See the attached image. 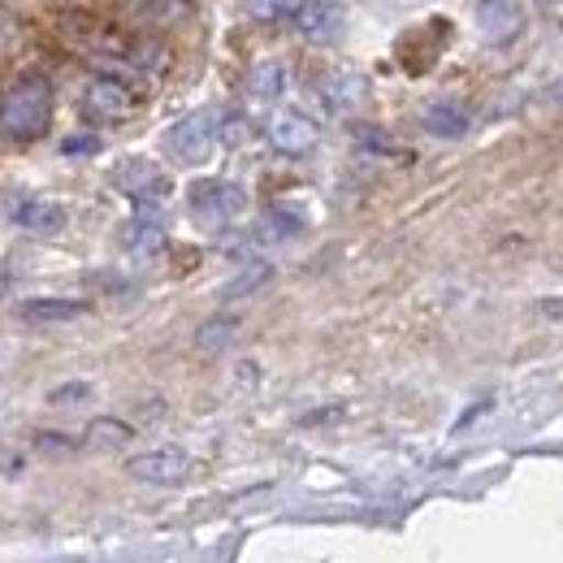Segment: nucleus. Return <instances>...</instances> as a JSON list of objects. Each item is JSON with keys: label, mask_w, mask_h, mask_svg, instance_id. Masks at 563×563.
Instances as JSON below:
<instances>
[{"label": "nucleus", "mask_w": 563, "mask_h": 563, "mask_svg": "<svg viewBox=\"0 0 563 563\" xmlns=\"http://www.w3.org/2000/svg\"><path fill=\"white\" fill-rule=\"evenodd\" d=\"M295 31L312 44H339L347 31V9L339 0H303L295 9Z\"/></svg>", "instance_id": "nucleus-5"}, {"label": "nucleus", "mask_w": 563, "mask_h": 563, "mask_svg": "<svg viewBox=\"0 0 563 563\" xmlns=\"http://www.w3.org/2000/svg\"><path fill=\"white\" fill-rule=\"evenodd\" d=\"M66 152H100L96 135H82V140H66Z\"/></svg>", "instance_id": "nucleus-20"}, {"label": "nucleus", "mask_w": 563, "mask_h": 563, "mask_svg": "<svg viewBox=\"0 0 563 563\" xmlns=\"http://www.w3.org/2000/svg\"><path fill=\"white\" fill-rule=\"evenodd\" d=\"M303 230V217H295V212L286 209H269L261 217V225H256V239L261 243H286V239H295Z\"/></svg>", "instance_id": "nucleus-13"}, {"label": "nucleus", "mask_w": 563, "mask_h": 563, "mask_svg": "<svg viewBox=\"0 0 563 563\" xmlns=\"http://www.w3.org/2000/svg\"><path fill=\"white\" fill-rule=\"evenodd\" d=\"M234 330H239V321H230V317H212V321H205V325H200L196 347H200V352H221V347H230Z\"/></svg>", "instance_id": "nucleus-17"}, {"label": "nucleus", "mask_w": 563, "mask_h": 563, "mask_svg": "<svg viewBox=\"0 0 563 563\" xmlns=\"http://www.w3.org/2000/svg\"><path fill=\"white\" fill-rule=\"evenodd\" d=\"M243 209H247V191H243L239 183L212 178V183H200V187L191 191V212H196L205 225H212V230L230 225Z\"/></svg>", "instance_id": "nucleus-2"}, {"label": "nucleus", "mask_w": 563, "mask_h": 563, "mask_svg": "<svg viewBox=\"0 0 563 563\" xmlns=\"http://www.w3.org/2000/svg\"><path fill=\"white\" fill-rule=\"evenodd\" d=\"M252 91H256L261 100H278L282 91H286V66H282V62H261V66L252 70Z\"/></svg>", "instance_id": "nucleus-16"}, {"label": "nucleus", "mask_w": 563, "mask_h": 563, "mask_svg": "<svg viewBox=\"0 0 563 563\" xmlns=\"http://www.w3.org/2000/svg\"><path fill=\"white\" fill-rule=\"evenodd\" d=\"M131 438H135V429L126 421H118V417H96L87 424V442L100 446V451H122Z\"/></svg>", "instance_id": "nucleus-12"}, {"label": "nucleus", "mask_w": 563, "mask_h": 563, "mask_svg": "<svg viewBox=\"0 0 563 563\" xmlns=\"http://www.w3.org/2000/svg\"><path fill=\"white\" fill-rule=\"evenodd\" d=\"M525 26V9L516 0H482L477 4V35L486 44H507Z\"/></svg>", "instance_id": "nucleus-6"}, {"label": "nucleus", "mask_w": 563, "mask_h": 563, "mask_svg": "<svg viewBox=\"0 0 563 563\" xmlns=\"http://www.w3.org/2000/svg\"><path fill=\"white\" fill-rule=\"evenodd\" d=\"M424 131H429L433 140H464V135L473 131V122H468V113L455 109V104H429V109H424Z\"/></svg>", "instance_id": "nucleus-11"}, {"label": "nucleus", "mask_w": 563, "mask_h": 563, "mask_svg": "<svg viewBox=\"0 0 563 563\" xmlns=\"http://www.w3.org/2000/svg\"><path fill=\"white\" fill-rule=\"evenodd\" d=\"M551 104H563V78L555 82V87H551Z\"/></svg>", "instance_id": "nucleus-21"}, {"label": "nucleus", "mask_w": 563, "mask_h": 563, "mask_svg": "<svg viewBox=\"0 0 563 563\" xmlns=\"http://www.w3.org/2000/svg\"><path fill=\"white\" fill-rule=\"evenodd\" d=\"M18 317L22 321H31V325H70V321H82L87 317V303L82 299H26L22 308H18Z\"/></svg>", "instance_id": "nucleus-9"}, {"label": "nucleus", "mask_w": 563, "mask_h": 563, "mask_svg": "<svg viewBox=\"0 0 563 563\" xmlns=\"http://www.w3.org/2000/svg\"><path fill=\"white\" fill-rule=\"evenodd\" d=\"M53 122V87L44 78H18L0 96V131L9 140H35Z\"/></svg>", "instance_id": "nucleus-1"}, {"label": "nucleus", "mask_w": 563, "mask_h": 563, "mask_svg": "<svg viewBox=\"0 0 563 563\" xmlns=\"http://www.w3.org/2000/svg\"><path fill=\"white\" fill-rule=\"evenodd\" d=\"M165 143H169V152L183 165H200V161H209L212 143H217V118H212L209 109H200V113L183 118L178 126H169Z\"/></svg>", "instance_id": "nucleus-4"}, {"label": "nucleus", "mask_w": 563, "mask_h": 563, "mask_svg": "<svg viewBox=\"0 0 563 563\" xmlns=\"http://www.w3.org/2000/svg\"><path fill=\"white\" fill-rule=\"evenodd\" d=\"M317 122L312 118H303V113H278L274 122H269V143L278 147V152H290V156H299V152H308L312 143H317Z\"/></svg>", "instance_id": "nucleus-7"}, {"label": "nucleus", "mask_w": 563, "mask_h": 563, "mask_svg": "<svg viewBox=\"0 0 563 563\" xmlns=\"http://www.w3.org/2000/svg\"><path fill=\"white\" fill-rule=\"evenodd\" d=\"M325 100H330L339 113H352V109H360V104L368 100V82H364V74L334 70L330 78H325Z\"/></svg>", "instance_id": "nucleus-10"}, {"label": "nucleus", "mask_w": 563, "mask_h": 563, "mask_svg": "<svg viewBox=\"0 0 563 563\" xmlns=\"http://www.w3.org/2000/svg\"><path fill=\"white\" fill-rule=\"evenodd\" d=\"M269 278H274V265L256 261V265H247L239 278H230L225 286H221V299H247V295H256Z\"/></svg>", "instance_id": "nucleus-15"}, {"label": "nucleus", "mask_w": 563, "mask_h": 563, "mask_svg": "<svg viewBox=\"0 0 563 563\" xmlns=\"http://www.w3.org/2000/svg\"><path fill=\"white\" fill-rule=\"evenodd\" d=\"M126 473L135 482H147V486H183L191 477V455L183 446H156V451L131 455Z\"/></svg>", "instance_id": "nucleus-3"}, {"label": "nucleus", "mask_w": 563, "mask_h": 563, "mask_svg": "<svg viewBox=\"0 0 563 563\" xmlns=\"http://www.w3.org/2000/svg\"><path fill=\"white\" fill-rule=\"evenodd\" d=\"M91 399V386L87 382H66V386H53L48 390V404L53 408H78V404H87Z\"/></svg>", "instance_id": "nucleus-19"}, {"label": "nucleus", "mask_w": 563, "mask_h": 563, "mask_svg": "<svg viewBox=\"0 0 563 563\" xmlns=\"http://www.w3.org/2000/svg\"><path fill=\"white\" fill-rule=\"evenodd\" d=\"M87 100H91V109H100V113H122V109L131 104V96H126L122 82H91V87H87Z\"/></svg>", "instance_id": "nucleus-18"}, {"label": "nucleus", "mask_w": 563, "mask_h": 563, "mask_svg": "<svg viewBox=\"0 0 563 563\" xmlns=\"http://www.w3.org/2000/svg\"><path fill=\"white\" fill-rule=\"evenodd\" d=\"M13 221L31 234H62L70 225V212L53 200H18L13 205Z\"/></svg>", "instance_id": "nucleus-8"}, {"label": "nucleus", "mask_w": 563, "mask_h": 563, "mask_svg": "<svg viewBox=\"0 0 563 563\" xmlns=\"http://www.w3.org/2000/svg\"><path fill=\"white\" fill-rule=\"evenodd\" d=\"M156 178H161V174H156V165H152L147 156H131V161H122V165L113 169V183H118L122 191H131V196L143 191L147 183H156Z\"/></svg>", "instance_id": "nucleus-14"}]
</instances>
